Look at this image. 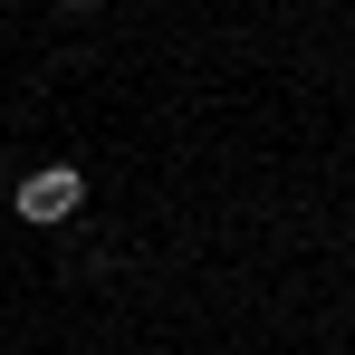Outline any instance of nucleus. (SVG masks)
Returning <instances> with one entry per match:
<instances>
[{"instance_id":"f257e3e1","label":"nucleus","mask_w":355,"mask_h":355,"mask_svg":"<svg viewBox=\"0 0 355 355\" xmlns=\"http://www.w3.org/2000/svg\"><path fill=\"white\" fill-rule=\"evenodd\" d=\"M77 202H87V182L67 173V164H39V173L19 182V221H39V231H49V221H67Z\"/></svg>"},{"instance_id":"f03ea898","label":"nucleus","mask_w":355,"mask_h":355,"mask_svg":"<svg viewBox=\"0 0 355 355\" xmlns=\"http://www.w3.org/2000/svg\"><path fill=\"white\" fill-rule=\"evenodd\" d=\"M58 10H96V0H58Z\"/></svg>"}]
</instances>
